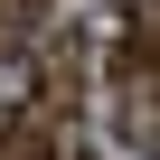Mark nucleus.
Masks as SVG:
<instances>
[{
	"label": "nucleus",
	"instance_id": "2",
	"mask_svg": "<svg viewBox=\"0 0 160 160\" xmlns=\"http://www.w3.org/2000/svg\"><path fill=\"white\" fill-rule=\"evenodd\" d=\"M66 104H75V38H57V47H47V57H38V113H47V122H57V113H66Z\"/></svg>",
	"mask_w": 160,
	"mask_h": 160
},
{
	"label": "nucleus",
	"instance_id": "3",
	"mask_svg": "<svg viewBox=\"0 0 160 160\" xmlns=\"http://www.w3.org/2000/svg\"><path fill=\"white\" fill-rule=\"evenodd\" d=\"M0 160H57V122L28 104L19 122H0Z\"/></svg>",
	"mask_w": 160,
	"mask_h": 160
},
{
	"label": "nucleus",
	"instance_id": "4",
	"mask_svg": "<svg viewBox=\"0 0 160 160\" xmlns=\"http://www.w3.org/2000/svg\"><path fill=\"white\" fill-rule=\"evenodd\" d=\"M151 10H160V0H151Z\"/></svg>",
	"mask_w": 160,
	"mask_h": 160
},
{
	"label": "nucleus",
	"instance_id": "1",
	"mask_svg": "<svg viewBox=\"0 0 160 160\" xmlns=\"http://www.w3.org/2000/svg\"><path fill=\"white\" fill-rule=\"evenodd\" d=\"M113 94H122V141L132 151H160V10L141 0V19L113 57Z\"/></svg>",
	"mask_w": 160,
	"mask_h": 160
}]
</instances>
